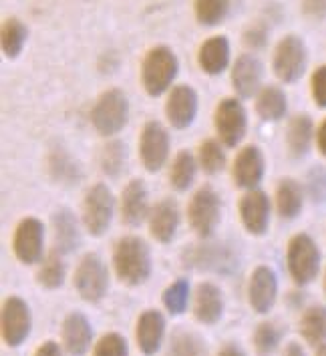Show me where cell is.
I'll return each instance as SVG.
<instances>
[{"mask_svg": "<svg viewBox=\"0 0 326 356\" xmlns=\"http://www.w3.org/2000/svg\"><path fill=\"white\" fill-rule=\"evenodd\" d=\"M218 356H246V355H244V350H242L240 346H236V344H226V346L220 350V355Z\"/></svg>", "mask_w": 326, "mask_h": 356, "instance_id": "46", "label": "cell"}, {"mask_svg": "<svg viewBox=\"0 0 326 356\" xmlns=\"http://www.w3.org/2000/svg\"><path fill=\"white\" fill-rule=\"evenodd\" d=\"M308 189L314 202L326 200V171L325 169H314L308 177Z\"/></svg>", "mask_w": 326, "mask_h": 356, "instance_id": "41", "label": "cell"}, {"mask_svg": "<svg viewBox=\"0 0 326 356\" xmlns=\"http://www.w3.org/2000/svg\"><path fill=\"white\" fill-rule=\"evenodd\" d=\"M193 314L195 318L208 326H213L224 314V298L218 286L211 282H202L195 290V302H193Z\"/></svg>", "mask_w": 326, "mask_h": 356, "instance_id": "22", "label": "cell"}, {"mask_svg": "<svg viewBox=\"0 0 326 356\" xmlns=\"http://www.w3.org/2000/svg\"><path fill=\"white\" fill-rule=\"evenodd\" d=\"M113 266L117 278L127 286H139L152 276V252L141 238L125 236L115 244Z\"/></svg>", "mask_w": 326, "mask_h": 356, "instance_id": "1", "label": "cell"}, {"mask_svg": "<svg viewBox=\"0 0 326 356\" xmlns=\"http://www.w3.org/2000/svg\"><path fill=\"white\" fill-rule=\"evenodd\" d=\"M312 95L318 107H326V67H320L312 75Z\"/></svg>", "mask_w": 326, "mask_h": 356, "instance_id": "42", "label": "cell"}, {"mask_svg": "<svg viewBox=\"0 0 326 356\" xmlns=\"http://www.w3.org/2000/svg\"><path fill=\"white\" fill-rule=\"evenodd\" d=\"M190 262L199 266V268H211V270H218V272H228L230 268L236 266L234 262V256L226 248H220V245H199L190 252Z\"/></svg>", "mask_w": 326, "mask_h": 356, "instance_id": "25", "label": "cell"}, {"mask_svg": "<svg viewBox=\"0 0 326 356\" xmlns=\"http://www.w3.org/2000/svg\"><path fill=\"white\" fill-rule=\"evenodd\" d=\"M300 334L308 344L316 346L326 340V308L325 306H312L304 312L300 320Z\"/></svg>", "mask_w": 326, "mask_h": 356, "instance_id": "28", "label": "cell"}, {"mask_svg": "<svg viewBox=\"0 0 326 356\" xmlns=\"http://www.w3.org/2000/svg\"><path fill=\"white\" fill-rule=\"evenodd\" d=\"M195 157L190 151H179L173 159L172 171H170V181L177 191H186L193 184L197 165H195Z\"/></svg>", "mask_w": 326, "mask_h": 356, "instance_id": "29", "label": "cell"}, {"mask_svg": "<svg viewBox=\"0 0 326 356\" xmlns=\"http://www.w3.org/2000/svg\"><path fill=\"white\" fill-rule=\"evenodd\" d=\"M264 40H266V35L262 31H258V29H252L246 35V42H248L250 47H262Z\"/></svg>", "mask_w": 326, "mask_h": 356, "instance_id": "45", "label": "cell"}, {"mask_svg": "<svg viewBox=\"0 0 326 356\" xmlns=\"http://www.w3.org/2000/svg\"><path fill=\"white\" fill-rule=\"evenodd\" d=\"M304 13L308 17L323 19L326 17V0H304Z\"/></svg>", "mask_w": 326, "mask_h": 356, "instance_id": "43", "label": "cell"}, {"mask_svg": "<svg viewBox=\"0 0 326 356\" xmlns=\"http://www.w3.org/2000/svg\"><path fill=\"white\" fill-rule=\"evenodd\" d=\"M284 356H307V355H304V350H302V346H300V344L292 342V344H288L286 346Z\"/></svg>", "mask_w": 326, "mask_h": 356, "instance_id": "47", "label": "cell"}, {"mask_svg": "<svg viewBox=\"0 0 326 356\" xmlns=\"http://www.w3.org/2000/svg\"><path fill=\"white\" fill-rule=\"evenodd\" d=\"M282 330L276 322H262L254 332V346L260 356H270L280 344Z\"/></svg>", "mask_w": 326, "mask_h": 356, "instance_id": "35", "label": "cell"}, {"mask_svg": "<svg viewBox=\"0 0 326 356\" xmlns=\"http://www.w3.org/2000/svg\"><path fill=\"white\" fill-rule=\"evenodd\" d=\"M170 356H208V346L193 332H175L170 344Z\"/></svg>", "mask_w": 326, "mask_h": 356, "instance_id": "34", "label": "cell"}, {"mask_svg": "<svg viewBox=\"0 0 326 356\" xmlns=\"http://www.w3.org/2000/svg\"><path fill=\"white\" fill-rule=\"evenodd\" d=\"M190 302V284L188 280H175L163 292V306L172 316L184 314Z\"/></svg>", "mask_w": 326, "mask_h": 356, "instance_id": "36", "label": "cell"}, {"mask_svg": "<svg viewBox=\"0 0 326 356\" xmlns=\"http://www.w3.org/2000/svg\"><path fill=\"white\" fill-rule=\"evenodd\" d=\"M165 115L175 129H186L192 125L197 115V95L192 87L188 85L173 87L170 99L165 103Z\"/></svg>", "mask_w": 326, "mask_h": 356, "instance_id": "15", "label": "cell"}, {"mask_svg": "<svg viewBox=\"0 0 326 356\" xmlns=\"http://www.w3.org/2000/svg\"><path fill=\"white\" fill-rule=\"evenodd\" d=\"M26 26L19 19H8L2 26V51L4 55L15 58L20 55L26 42Z\"/></svg>", "mask_w": 326, "mask_h": 356, "instance_id": "32", "label": "cell"}, {"mask_svg": "<svg viewBox=\"0 0 326 356\" xmlns=\"http://www.w3.org/2000/svg\"><path fill=\"white\" fill-rule=\"evenodd\" d=\"M240 218L252 236L266 234L270 222V200L260 189H250L240 200Z\"/></svg>", "mask_w": 326, "mask_h": 356, "instance_id": "14", "label": "cell"}, {"mask_svg": "<svg viewBox=\"0 0 326 356\" xmlns=\"http://www.w3.org/2000/svg\"><path fill=\"white\" fill-rule=\"evenodd\" d=\"M177 56L173 55L172 49L168 47H155L147 56L143 58L141 67V81L145 91L152 97L163 95L172 87L173 79L177 75Z\"/></svg>", "mask_w": 326, "mask_h": 356, "instance_id": "2", "label": "cell"}, {"mask_svg": "<svg viewBox=\"0 0 326 356\" xmlns=\"http://www.w3.org/2000/svg\"><path fill=\"white\" fill-rule=\"evenodd\" d=\"M199 67L208 75H220L230 65V42L226 37L208 38L199 49Z\"/></svg>", "mask_w": 326, "mask_h": 356, "instance_id": "23", "label": "cell"}, {"mask_svg": "<svg viewBox=\"0 0 326 356\" xmlns=\"http://www.w3.org/2000/svg\"><path fill=\"white\" fill-rule=\"evenodd\" d=\"M286 95L278 87H264L256 99V113L264 121H278L286 115Z\"/></svg>", "mask_w": 326, "mask_h": 356, "instance_id": "26", "label": "cell"}, {"mask_svg": "<svg viewBox=\"0 0 326 356\" xmlns=\"http://www.w3.org/2000/svg\"><path fill=\"white\" fill-rule=\"evenodd\" d=\"M31 310L28 304L10 296L2 304V338L8 346H20L31 334Z\"/></svg>", "mask_w": 326, "mask_h": 356, "instance_id": "11", "label": "cell"}, {"mask_svg": "<svg viewBox=\"0 0 326 356\" xmlns=\"http://www.w3.org/2000/svg\"><path fill=\"white\" fill-rule=\"evenodd\" d=\"M320 268V252L307 234H298L288 244V270L292 280L307 286L316 278Z\"/></svg>", "mask_w": 326, "mask_h": 356, "instance_id": "4", "label": "cell"}, {"mask_svg": "<svg viewBox=\"0 0 326 356\" xmlns=\"http://www.w3.org/2000/svg\"><path fill=\"white\" fill-rule=\"evenodd\" d=\"M149 202H147V188L141 179L129 181L123 195H121V218L127 225H139L149 216Z\"/></svg>", "mask_w": 326, "mask_h": 356, "instance_id": "19", "label": "cell"}, {"mask_svg": "<svg viewBox=\"0 0 326 356\" xmlns=\"http://www.w3.org/2000/svg\"><path fill=\"white\" fill-rule=\"evenodd\" d=\"M165 337V318L159 310H145L139 320H137V328H135V338H137V346L145 356L155 355L163 342Z\"/></svg>", "mask_w": 326, "mask_h": 356, "instance_id": "18", "label": "cell"}, {"mask_svg": "<svg viewBox=\"0 0 326 356\" xmlns=\"http://www.w3.org/2000/svg\"><path fill=\"white\" fill-rule=\"evenodd\" d=\"M325 290H326V276H325Z\"/></svg>", "mask_w": 326, "mask_h": 356, "instance_id": "50", "label": "cell"}, {"mask_svg": "<svg viewBox=\"0 0 326 356\" xmlns=\"http://www.w3.org/2000/svg\"><path fill=\"white\" fill-rule=\"evenodd\" d=\"M129 117V103L123 91L109 89L97 99L95 107L91 111V123L95 131L103 137H111L127 125Z\"/></svg>", "mask_w": 326, "mask_h": 356, "instance_id": "3", "label": "cell"}, {"mask_svg": "<svg viewBox=\"0 0 326 356\" xmlns=\"http://www.w3.org/2000/svg\"><path fill=\"white\" fill-rule=\"evenodd\" d=\"M13 250L15 256L22 264H37L42 260L44 250V225L37 218H24L15 232L13 238Z\"/></svg>", "mask_w": 326, "mask_h": 356, "instance_id": "12", "label": "cell"}, {"mask_svg": "<svg viewBox=\"0 0 326 356\" xmlns=\"http://www.w3.org/2000/svg\"><path fill=\"white\" fill-rule=\"evenodd\" d=\"M262 83V63L254 55L238 56L231 69V85L242 99H250L260 89Z\"/></svg>", "mask_w": 326, "mask_h": 356, "instance_id": "20", "label": "cell"}, {"mask_svg": "<svg viewBox=\"0 0 326 356\" xmlns=\"http://www.w3.org/2000/svg\"><path fill=\"white\" fill-rule=\"evenodd\" d=\"M53 232H55V252L58 254H71L79 245V225L77 218L71 213V209L63 207L57 209L53 216Z\"/></svg>", "mask_w": 326, "mask_h": 356, "instance_id": "24", "label": "cell"}, {"mask_svg": "<svg viewBox=\"0 0 326 356\" xmlns=\"http://www.w3.org/2000/svg\"><path fill=\"white\" fill-rule=\"evenodd\" d=\"M316 356H326V346H323V348L318 350V355H316Z\"/></svg>", "mask_w": 326, "mask_h": 356, "instance_id": "49", "label": "cell"}, {"mask_svg": "<svg viewBox=\"0 0 326 356\" xmlns=\"http://www.w3.org/2000/svg\"><path fill=\"white\" fill-rule=\"evenodd\" d=\"M230 13V0H195V17L202 24L213 26L226 20Z\"/></svg>", "mask_w": 326, "mask_h": 356, "instance_id": "33", "label": "cell"}, {"mask_svg": "<svg viewBox=\"0 0 326 356\" xmlns=\"http://www.w3.org/2000/svg\"><path fill=\"white\" fill-rule=\"evenodd\" d=\"M213 125H215L222 145L236 147L244 139L246 129H248V117H246L244 105L238 99H224L215 107Z\"/></svg>", "mask_w": 326, "mask_h": 356, "instance_id": "7", "label": "cell"}, {"mask_svg": "<svg viewBox=\"0 0 326 356\" xmlns=\"http://www.w3.org/2000/svg\"><path fill=\"white\" fill-rule=\"evenodd\" d=\"M115 200L105 184H97L87 191L83 202V222L91 236H103L113 220Z\"/></svg>", "mask_w": 326, "mask_h": 356, "instance_id": "5", "label": "cell"}, {"mask_svg": "<svg viewBox=\"0 0 326 356\" xmlns=\"http://www.w3.org/2000/svg\"><path fill=\"white\" fill-rule=\"evenodd\" d=\"M318 147L323 151V155H326V119L323 121L320 129H318Z\"/></svg>", "mask_w": 326, "mask_h": 356, "instance_id": "48", "label": "cell"}, {"mask_svg": "<svg viewBox=\"0 0 326 356\" xmlns=\"http://www.w3.org/2000/svg\"><path fill=\"white\" fill-rule=\"evenodd\" d=\"M49 169H51V175L60 181V184H67V186H75L81 177L79 173L77 161L63 149H55L49 157Z\"/></svg>", "mask_w": 326, "mask_h": 356, "instance_id": "31", "label": "cell"}, {"mask_svg": "<svg viewBox=\"0 0 326 356\" xmlns=\"http://www.w3.org/2000/svg\"><path fill=\"white\" fill-rule=\"evenodd\" d=\"M35 356H63V350H60L57 342H44L37 348Z\"/></svg>", "mask_w": 326, "mask_h": 356, "instance_id": "44", "label": "cell"}, {"mask_svg": "<svg viewBox=\"0 0 326 356\" xmlns=\"http://www.w3.org/2000/svg\"><path fill=\"white\" fill-rule=\"evenodd\" d=\"M312 139V121L307 115H298L288 125V147L294 157H302L310 147Z\"/></svg>", "mask_w": 326, "mask_h": 356, "instance_id": "30", "label": "cell"}, {"mask_svg": "<svg viewBox=\"0 0 326 356\" xmlns=\"http://www.w3.org/2000/svg\"><path fill=\"white\" fill-rule=\"evenodd\" d=\"M125 163V145L121 141H111L101 151V169L109 175L117 177Z\"/></svg>", "mask_w": 326, "mask_h": 356, "instance_id": "39", "label": "cell"}, {"mask_svg": "<svg viewBox=\"0 0 326 356\" xmlns=\"http://www.w3.org/2000/svg\"><path fill=\"white\" fill-rule=\"evenodd\" d=\"M278 296V280L274 270L268 266H258L248 284V300L250 306L258 312V314H266L272 310L274 302Z\"/></svg>", "mask_w": 326, "mask_h": 356, "instance_id": "13", "label": "cell"}, {"mask_svg": "<svg viewBox=\"0 0 326 356\" xmlns=\"http://www.w3.org/2000/svg\"><path fill=\"white\" fill-rule=\"evenodd\" d=\"M75 288L79 296L89 304L101 302L109 288L107 266L97 254H87L75 270Z\"/></svg>", "mask_w": 326, "mask_h": 356, "instance_id": "6", "label": "cell"}, {"mask_svg": "<svg viewBox=\"0 0 326 356\" xmlns=\"http://www.w3.org/2000/svg\"><path fill=\"white\" fill-rule=\"evenodd\" d=\"M199 165L206 173H220L224 165H226V155L222 151L220 141L215 139H206L202 145H199Z\"/></svg>", "mask_w": 326, "mask_h": 356, "instance_id": "38", "label": "cell"}, {"mask_svg": "<svg viewBox=\"0 0 326 356\" xmlns=\"http://www.w3.org/2000/svg\"><path fill=\"white\" fill-rule=\"evenodd\" d=\"M307 67V49L298 37L282 38L274 53V73L284 83L298 81Z\"/></svg>", "mask_w": 326, "mask_h": 356, "instance_id": "10", "label": "cell"}, {"mask_svg": "<svg viewBox=\"0 0 326 356\" xmlns=\"http://www.w3.org/2000/svg\"><path fill=\"white\" fill-rule=\"evenodd\" d=\"M63 346L71 356H85L87 350L91 348V340H93V328L89 324V320L81 312H71L65 322H63Z\"/></svg>", "mask_w": 326, "mask_h": 356, "instance_id": "17", "label": "cell"}, {"mask_svg": "<svg viewBox=\"0 0 326 356\" xmlns=\"http://www.w3.org/2000/svg\"><path fill=\"white\" fill-rule=\"evenodd\" d=\"M179 227V207L173 200H161L149 213V232L159 244L172 242Z\"/></svg>", "mask_w": 326, "mask_h": 356, "instance_id": "21", "label": "cell"}, {"mask_svg": "<svg viewBox=\"0 0 326 356\" xmlns=\"http://www.w3.org/2000/svg\"><path fill=\"white\" fill-rule=\"evenodd\" d=\"M127 342L125 338L117 332H109L105 337L99 338V342L95 344L93 356H127Z\"/></svg>", "mask_w": 326, "mask_h": 356, "instance_id": "40", "label": "cell"}, {"mask_svg": "<svg viewBox=\"0 0 326 356\" xmlns=\"http://www.w3.org/2000/svg\"><path fill=\"white\" fill-rule=\"evenodd\" d=\"M37 280H39L40 286H44L49 290H55L58 286H63V282H65V264L60 260V254L53 252L42 262L39 274H37Z\"/></svg>", "mask_w": 326, "mask_h": 356, "instance_id": "37", "label": "cell"}, {"mask_svg": "<svg viewBox=\"0 0 326 356\" xmlns=\"http://www.w3.org/2000/svg\"><path fill=\"white\" fill-rule=\"evenodd\" d=\"M139 155L141 163L152 173L165 165L170 157V133L159 121H149L143 127L139 139Z\"/></svg>", "mask_w": 326, "mask_h": 356, "instance_id": "9", "label": "cell"}, {"mask_svg": "<svg viewBox=\"0 0 326 356\" xmlns=\"http://www.w3.org/2000/svg\"><path fill=\"white\" fill-rule=\"evenodd\" d=\"M220 197L210 186L199 188L192 195L188 206V220L199 238H210L215 232L220 222Z\"/></svg>", "mask_w": 326, "mask_h": 356, "instance_id": "8", "label": "cell"}, {"mask_svg": "<svg viewBox=\"0 0 326 356\" xmlns=\"http://www.w3.org/2000/svg\"><path fill=\"white\" fill-rule=\"evenodd\" d=\"M264 155L256 145H248L238 153L234 161V184L242 189H256L264 177Z\"/></svg>", "mask_w": 326, "mask_h": 356, "instance_id": "16", "label": "cell"}, {"mask_svg": "<svg viewBox=\"0 0 326 356\" xmlns=\"http://www.w3.org/2000/svg\"><path fill=\"white\" fill-rule=\"evenodd\" d=\"M276 207L278 213L286 220H292L302 209V189L294 179H284L276 189Z\"/></svg>", "mask_w": 326, "mask_h": 356, "instance_id": "27", "label": "cell"}]
</instances>
